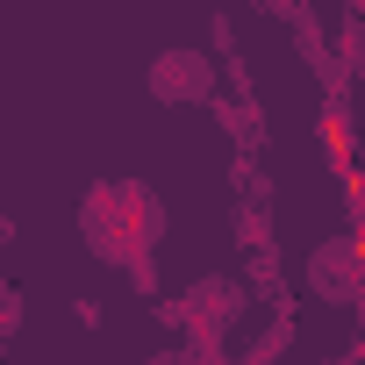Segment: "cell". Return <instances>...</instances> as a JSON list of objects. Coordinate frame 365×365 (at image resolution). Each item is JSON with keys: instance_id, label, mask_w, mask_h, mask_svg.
Masks as SVG:
<instances>
[{"instance_id": "6da1fadb", "label": "cell", "mask_w": 365, "mask_h": 365, "mask_svg": "<svg viewBox=\"0 0 365 365\" xmlns=\"http://www.w3.org/2000/svg\"><path fill=\"white\" fill-rule=\"evenodd\" d=\"M79 230H86V244H93L101 258H122L136 279H150V244H158V230H165V208H158L150 187L101 179V187L86 194V208H79Z\"/></svg>"}, {"instance_id": "7a4b0ae2", "label": "cell", "mask_w": 365, "mask_h": 365, "mask_svg": "<svg viewBox=\"0 0 365 365\" xmlns=\"http://www.w3.org/2000/svg\"><path fill=\"white\" fill-rule=\"evenodd\" d=\"M208 93H215V65L201 51H158L150 58V101L187 108V101H208Z\"/></svg>"}, {"instance_id": "3957f363", "label": "cell", "mask_w": 365, "mask_h": 365, "mask_svg": "<svg viewBox=\"0 0 365 365\" xmlns=\"http://www.w3.org/2000/svg\"><path fill=\"white\" fill-rule=\"evenodd\" d=\"M237 308H244V287H237V279H201V287H187V329L201 336V351H215V336L237 322Z\"/></svg>"}, {"instance_id": "277c9868", "label": "cell", "mask_w": 365, "mask_h": 365, "mask_svg": "<svg viewBox=\"0 0 365 365\" xmlns=\"http://www.w3.org/2000/svg\"><path fill=\"white\" fill-rule=\"evenodd\" d=\"M308 287L322 294V301H358V251L351 244H322L315 258H308Z\"/></svg>"}, {"instance_id": "5b68a950", "label": "cell", "mask_w": 365, "mask_h": 365, "mask_svg": "<svg viewBox=\"0 0 365 365\" xmlns=\"http://www.w3.org/2000/svg\"><path fill=\"white\" fill-rule=\"evenodd\" d=\"M15 329H22V294L0 279V351H8V336H15Z\"/></svg>"}, {"instance_id": "8992f818", "label": "cell", "mask_w": 365, "mask_h": 365, "mask_svg": "<svg viewBox=\"0 0 365 365\" xmlns=\"http://www.w3.org/2000/svg\"><path fill=\"white\" fill-rule=\"evenodd\" d=\"M265 8H279V15H301V8H308V0H265Z\"/></svg>"}]
</instances>
